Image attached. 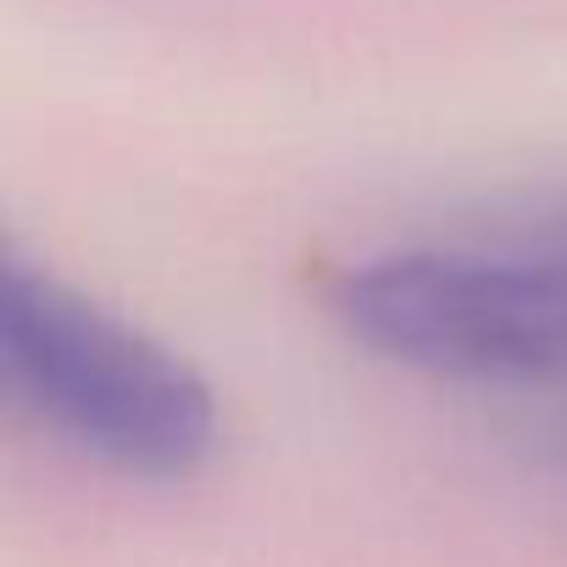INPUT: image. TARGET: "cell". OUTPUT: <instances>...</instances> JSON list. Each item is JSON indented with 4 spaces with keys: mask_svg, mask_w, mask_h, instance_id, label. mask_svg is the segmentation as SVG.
<instances>
[{
    "mask_svg": "<svg viewBox=\"0 0 567 567\" xmlns=\"http://www.w3.org/2000/svg\"><path fill=\"white\" fill-rule=\"evenodd\" d=\"M0 373L73 451L128 478H189L217 445L212 384L56 272L0 261Z\"/></svg>",
    "mask_w": 567,
    "mask_h": 567,
    "instance_id": "obj_1",
    "label": "cell"
},
{
    "mask_svg": "<svg viewBox=\"0 0 567 567\" xmlns=\"http://www.w3.org/2000/svg\"><path fill=\"white\" fill-rule=\"evenodd\" d=\"M334 312L373 357L434 379H567V250H390L334 284Z\"/></svg>",
    "mask_w": 567,
    "mask_h": 567,
    "instance_id": "obj_2",
    "label": "cell"
}]
</instances>
